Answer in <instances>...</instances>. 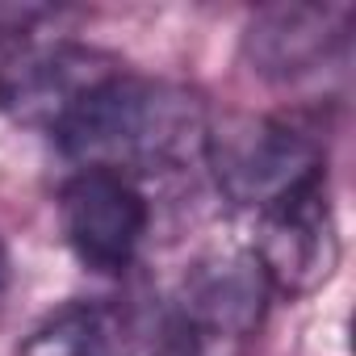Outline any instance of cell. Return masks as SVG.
Masks as SVG:
<instances>
[{
	"mask_svg": "<svg viewBox=\"0 0 356 356\" xmlns=\"http://www.w3.org/2000/svg\"><path fill=\"white\" fill-rule=\"evenodd\" d=\"M206 101L189 84L118 72L55 134L76 168H105L130 181L189 168L206 147Z\"/></svg>",
	"mask_w": 356,
	"mask_h": 356,
	"instance_id": "6da1fadb",
	"label": "cell"
},
{
	"mask_svg": "<svg viewBox=\"0 0 356 356\" xmlns=\"http://www.w3.org/2000/svg\"><path fill=\"white\" fill-rule=\"evenodd\" d=\"M256 218L260 227L248 252L260 264L273 293L306 298L335 277L343 248H339V227H335L327 181L306 185L302 193L268 206Z\"/></svg>",
	"mask_w": 356,
	"mask_h": 356,
	"instance_id": "8992f818",
	"label": "cell"
},
{
	"mask_svg": "<svg viewBox=\"0 0 356 356\" xmlns=\"http://www.w3.org/2000/svg\"><path fill=\"white\" fill-rule=\"evenodd\" d=\"M17 356H118L113 314L88 302H72L34 327Z\"/></svg>",
	"mask_w": 356,
	"mask_h": 356,
	"instance_id": "ba28073f",
	"label": "cell"
},
{
	"mask_svg": "<svg viewBox=\"0 0 356 356\" xmlns=\"http://www.w3.org/2000/svg\"><path fill=\"white\" fill-rule=\"evenodd\" d=\"M159 356H176V352H168V348H163V352H159Z\"/></svg>",
	"mask_w": 356,
	"mask_h": 356,
	"instance_id": "30bf717a",
	"label": "cell"
},
{
	"mask_svg": "<svg viewBox=\"0 0 356 356\" xmlns=\"http://www.w3.org/2000/svg\"><path fill=\"white\" fill-rule=\"evenodd\" d=\"M202 159L210 163L218 193L256 214L327 181L323 138L310 126L273 113H227L222 122H210Z\"/></svg>",
	"mask_w": 356,
	"mask_h": 356,
	"instance_id": "7a4b0ae2",
	"label": "cell"
},
{
	"mask_svg": "<svg viewBox=\"0 0 356 356\" xmlns=\"http://www.w3.org/2000/svg\"><path fill=\"white\" fill-rule=\"evenodd\" d=\"M268 293L248 248L202 256L172 298L163 348L176 356H243L264 327Z\"/></svg>",
	"mask_w": 356,
	"mask_h": 356,
	"instance_id": "3957f363",
	"label": "cell"
},
{
	"mask_svg": "<svg viewBox=\"0 0 356 356\" xmlns=\"http://www.w3.org/2000/svg\"><path fill=\"white\" fill-rule=\"evenodd\" d=\"M348 5H268L243 26V63L268 84H298L348 51Z\"/></svg>",
	"mask_w": 356,
	"mask_h": 356,
	"instance_id": "52a82bcc",
	"label": "cell"
},
{
	"mask_svg": "<svg viewBox=\"0 0 356 356\" xmlns=\"http://www.w3.org/2000/svg\"><path fill=\"white\" fill-rule=\"evenodd\" d=\"M5 285H9V252L0 243V293H5Z\"/></svg>",
	"mask_w": 356,
	"mask_h": 356,
	"instance_id": "9c48e42d",
	"label": "cell"
},
{
	"mask_svg": "<svg viewBox=\"0 0 356 356\" xmlns=\"http://www.w3.org/2000/svg\"><path fill=\"white\" fill-rule=\"evenodd\" d=\"M122 72L109 51L84 42H38L22 47L0 67V113L26 130L59 134L76 109Z\"/></svg>",
	"mask_w": 356,
	"mask_h": 356,
	"instance_id": "5b68a950",
	"label": "cell"
},
{
	"mask_svg": "<svg viewBox=\"0 0 356 356\" xmlns=\"http://www.w3.org/2000/svg\"><path fill=\"white\" fill-rule=\"evenodd\" d=\"M151 227L138 181L105 168H76L59 189V231L72 256L97 277H122Z\"/></svg>",
	"mask_w": 356,
	"mask_h": 356,
	"instance_id": "277c9868",
	"label": "cell"
}]
</instances>
